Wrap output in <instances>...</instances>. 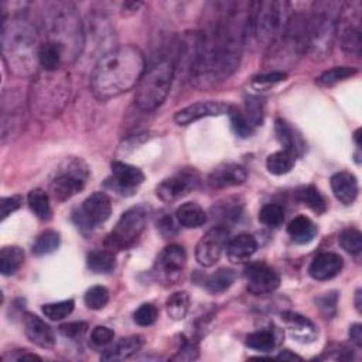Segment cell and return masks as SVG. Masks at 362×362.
<instances>
[{
  "label": "cell",
  "instance_id": "22",
  "mask_svg": "<svg viewBox=\"0 0 362 362\" xmlns=\"http://www.w3.org/2000/svg\"><path fill=\"white\" fill-rule=\"evenodd\" d=\"M282 320L296 341L309 344L317 339V328L307 317L293 312H285Z\"/></svg>",
  "mask_w": 362,
  "mask_h": 362
},
{
  "label": "cell",
  "instance_id": "42",
  "mask_svg": "<svg viewBox=\"0 0 362 362\" xmlns=\"http://www.w3.org/2000/svg\"><path fill=\"white\" fill-rule=\"evenodd\" d=\"M247 345L259 352H269L275 348V336L267 330L255 331L247 337Z\"/></svg>",
  "mask_w": 362,
  "mask_h": 362
},
{
  "label": "cell",
  "instance_id": "39",
  "mask_svg": "<svg viewBox=\"0 0 362 362\" xmlns=\"http://www.w3.org/2000/svg\"><path fill=\"white\" fill-rule=\"evenodd\" d=\"M244 115L248 119V122L254 126H262L263 119H265V104L259 97L248 95L245 98V109Z\"/></svg>",
  "mask_w": 362,
  "mask_h": 362
},
{
  "label": "cell",
  "instance_id": "26",
  "mask_svg": "<svg viewBox=\"0 0 362 362\" xmlns=\"http://www.w3.org/2000/svg\"><path fill=\"white\" fill-rule=\"evenodd\" d=\"M275 132L279 143L283 146V150L290 152L296 158L303 153L306 149V144L298 135H296V131L286 122L283 119H278L275 122Z\"/></svg>",
  "mask_w": 362,
  "mask_h": 362
},
{
  "label": "cell",
  "instance_id": "19",
  "mask_svg": "<svg viewBox=\"0 0 362 362\" xmlns=\"http://www.w3.org/2000/svg\"><path fill=\"white\" fill-rule=\"evenodd\" d=\"M112 189L124 196H132L135 190L144 181V174L139 167L124 162L112 163Z\"/></svg>",
  "mask_w": 362,
  "mask_h": 362
},
{
  "label": "cell",
  "instance_id": "56",
  "mask_svg": "<svg viewBox=\"0 0 362 362\" xmlns=\"http://www.w3.org/2000/svg\"><path fill=\"white\" fill-rule=\"evenodd\" d=\"M276 358L278 359H283V361H301V359H303L300 355L293 354L290 350H283Z\"/></svg>",
  "mask_w": 362,
  "mask_h": 362
},
{
  "label": "cell",
  "instance_id": "47",
  "mask_svg": "<svg viewBox=\"0 0 362 362\" xmlns=\"http://www.w3.org/2000/svg\"><path fill=\"white\" fill-rule=\"evenodd\" d=\"M158 317H159V310L152 303L142 305L133 314L136 324H139L140 327H149V325L155 324Z\"/></svg>",
  "mask_w": 362,
  "mask_h": 362
},
{
  "label": "cell",
  "instance_id": "57",
  "mask_svg": "<svg viewBox=\"0 0 362 362\" xmlns=\"http://www.w3.org/2000/svg\"><path fill=\"white\" fill-rule=\"evenodd\" d=\"M140 6H142V3H136V2H128V3H125L124 8H122V10H124V16L135 15Z\"/></svg>",
  "mask_w": 362,
  "mask_h": 362
},
{
  "label": "cell",
  "instance_id": "52",
  "mask_svg": "<svg viewBox=\"0 0 362 362\" xmlns=\"http://www.w3.org/2000/svg\"><path fill=\"white\" fill-rule=\"evenodd\" d=\"M23 204V198L20 196L3 197L0 200V208H2V221H5L15 211H17Z\"/></svg>",
  "mask_w": 362,
  "mask_h": 362
},
{
  "label": "cell",
  "instance_id": "5",
  "mask_svg": "<svg viewBox=\"0 0 362 362\" xmlns=\"http://www.w3.org/2000/svg\"><path fill=\"white\" fill-rule=\"evenodd\" d=\"M292 15V5L289 2L265 0L249 3L247 41L252 40L256 46L269 48L283 35Z\"/></svg>",
  "mask_w": 362,
  "mask_h": 362
},
{
  "label": "cell",
  "instance_id": "44",
  "mask_svg": "<svg viewBox=\"0 0 362 362\" xmlns=\"http://www.w3.org/2000/svg\"><path fill=\"white\" fill-rule=\"evenodd\" d=\"M84 301L90 310H102L109 301V290L105 286H93L86 290Z\"/></svg>",
  "mask_w": 362,
  "mask_h": 362
},
{
  "label": "cell",
  "instance_id": "6",
  "mask_svg": "<svg viewBox=\"0 0 362 362\" xmlns=\"http://www.w3.org/2000/svg\"><path fill=\"white\" fill-rule=\"evenodd\" d=\"M71 93L70 77L66 71H41L30 88V108L41 120L57 116L68 104Z\"/></svg>",
  "mask_w": 362,
  "mask_h": 362
},
{
  "label": "cell",
  "instance_id": "14",
  "mask_svg": "<svg viewBox=\"0 0 362 362\" xmlns=\"http://www.w3.org/2000/svg\"><path fill=\"white\" fill-rule=\"evenodd\" d=\"M229 242V229L225 225L211 228L198 240L196 247V259L202 267L214 266L227 251Z\"/></svg>",
  "mask_w": 362,
  "mask_h": 362
},
{
  "label": "cell",
  "instance_id": "9",
  "mask_svg": "<svg viewBox=\"0 0 362 362\" xmlns=\"http://www.w3.org/2000/svg\"><path fill=\"white\" fill-rule=\"evenodd\" d=\"M89 169L82 159L70 158L55 171L50 183V193L58 202L71 200L85 189Z\"/></svg>",
  "mask_w": 362,
  "mask_h": 362
},
{
  "label": "cell",
  "instance_id": "17",
  "mask_svg": "<svg viewBox=\"0 0 362 362\" xmlns=\"http://www.w3.org/2000/svg\"><path fill=\"white\" fill-rule=\"evenodd\" d=\"M231 109H232V105L227 102L204 101V102L193 104L184 109L175 112L174 120H175V124L180 126H187L204 117H214V116H221L227 113L229 115Z\"/></svg>",
  "mask_w": 362,
  "mask_h": 362
},
{
  "label": "cell",
  "instance_id": "58",
  "mask_svg": "<svg viewBox=\"0 0 362 362\" xmlns=\"http://www.w3.org/2000/svg\"><path fill=\"white\" fill-rule=\"evenodd\" d=\"M361 289H358L355 292V309L358 313H361V306H362V301H361Z\"/></svg>",
  "mask_w": 362,
  "mask_h": 362
},
{
  "label": "cell",
  "instance_id": "21",
  "mask_svg": "<svg viewBox=\"0 0 362 362\" xmlns=\"http://www.w3.org/2000/svg\"><path fill=\"white\" fill-rule=\"evenodd\" d=\"M344 260L339 254L323 252L317 255L309 266V275L318 282L336 278L343 270Z\"/></svg>",
  "mask_w": 362,
  "mask_h": 362
},
{
  "label": "cell",
  "instance_id": "48",
  "mask_svg": "<svg viewBox=\"0 0 362 362\" xmlns=\"http://www.w3.org/2000/svg\"><path fill=\"white\" fill-rule=\"evenodd\" d=\"M88 330V324L84 321H73V323H66L63 325H59L58 331L61 333L66 339H71V340H79L84 337V334L86 333Z\"/></svg>",
  "mask_w": 362,
  "mask_h": 362
},
{
  "label": "cell",
  "instance_id": "53",
  "mask_svg": "<svg viewBox=\"0 0 362 362\" xmlns=\"http://www.w3.org/2000/svg\"><path fill=\"white\" fill-rule=\"evenodd\" d=\"M158 229L159 232L164 236V238H171L177 234V227L174 220L170 216L163 217L159 222H158Z\"/></svg>",
  "mask_w": 362,
  "mask_h": 362
},
{
  "label": "cell",
  "instance_id": "51",
  "mask_svg": "<svg viewBox=\"0 0 362 362\" xmlns=\"http://www.w3.org/2000/svg\"><path fill=\"white\" fill-rule=\"evenodd\" d=\"M174 361H196L198 359V347L193 341H184L177 354L173 356Z\"/></svg>",
  "mask_w": 362,
  "mask_h": 362
},
{
  "label": "cell",
  "instance_id": "20",
  "mask_svg": "<svg viewBox=\"0 0 362 362\" xmlns=\"http://www.w3.org/2000/svg\"><path fill=\"white\" fill-rule=\"evenodd\" d=\"M23 327L26 337L35 345L50 350L55 345V336L53 328L33 313H26L23 316Z\"/></svg>",
  "mask_w": 362,
  "mask_h": 362
},
{
  "label": "cell",
  "instance_id": "59",
  "mask_svg": "<svg viewBox=\"0 0 362 362\" xmlns=\"http://www.w3.org/2000/svg\"><path fill=\"white\" fill-rule=\"evenodd\" d=\"M361 135V129H356V132L354 133V139H355V143H356V146H358V149L361 147V142H359V136Z\"/></svg>",
  "mask_w": 362,
  "mask_h": 362
},
{
  "label": "cell",
  "instance_id": "41",
  "mask_svg": "<svg viewBox=\"0 0 362 362\" xmlns=\"http://www.w3.org/2000/svg\"><path fill=\"white\" fill-rule=\"evenodd\" d=\"M75 307V301L73 298L63 300V301H57V303H48L43 306V313L47 318L51 321H59L68 317Z\"/></svg>",
  "mask_w": 362,
  "mask_h": 362
},
{
  "label": "cell",
  "instance_id": "27",
  "mask_svg": "<svg viewBox=\"0 0 362 362\" xmlns=\"http://www.w3.org/2000/svg\"><path fill=\"white\" fill-rule=\"evenodd\" d=\"M175 220L184 228H200L207 222V214L197 202H186L178 207Z\"/></svg>",
  "mask_w": 362,
  "mask_h": 362
},
{
  "label": "cell",
  "instance_id": "46",
  "mask_svg": "<svg viewBox=\"0 0 362 362\" xmlns=\"http://www.w3.org/2000/svg\"><path fill=\"white\" fill-rule=\"evenodd\" d=\"M229 116H231L232 129H234V132H235L239 137H244V139H245V137H249V136L254 133L255 128L248 122V119L245 117V115H244L242 111L232 106V109H231V112H229Z\"/></svg>",
  "mask_w": 362,
  "mask_h": 362
},
{
  "label": "cell",
  "instance_id": "28",
  "mask_svg": "<svg viewBox=\"0 0 362 362\" xmlns=\"http://www.w3.org/2000/svg\"><path fill=\"white\" fill-rule=\"evenodd\" d=\"M287 232L296 244L305 245L312 242V240L316 238L317 227L310 218L305 216H298L289 224Z\"/></svg>",
  "mask_w": 362,
  "mask_h": 362
},
{
  "label": "cell",
  "instance_id": "1",
  "mask_svg": "<svg viewBox=\"0 0 362 362\" xmlns=\"http://www.w3.org/2000/svg\"><path fill=\"white\" fill-rule=\"evenodd\" d=\"M249 3L217 2L209 5L200 36V50L191 82L211 88L228 79L239 67L247 44Z\"/></svg>",
  "mask_w": 362,
  "mask_h": 362
},
{
  "label": "cell",
  "instance_id": "30",
  "mask_svg": "<svg viewBox=\"0 0 362 362\" xmlns=\"http://www.w3.org/2000/svg\"><path fill=\"white\" fill-rule=\"evenodd\" d=\"M235 282V274L231 269H218L216 274L209 275L204 280V287L211 294L225 293Z\"/></svg>",
  "mask_w": 362,
  "mask_h": 362
},
{
  "label": "cell",
  "instance_id": "23",
  "mask_svg": "<svg viewBox=\"0 0 362 362\" xmlns=\"http://www.w3.org/2000/svg\"><path fill=\"white\" fill-rule=\"evenodd\" d=\"M331 190L336 198L344 205H350L356 200L358 196V180L350 171L336 173L330 180Z\"/></svg>",
  "mask_w": 362,
  "mask_h": 362
},
{
  "label": "cell",
  "instance_id": "24",
  "mask_svg": "<svg viewBox=\"0 0 362 362\" xmlns=\"http://www.w3.org/2000/svg\"><path fill=\"white\" fill-rule=\"evenodd\" d=\"M256 249V239L249 234H240L229 239L227 247V256L231 263H244L252 258Z\"/></svg>",
  "mask_w": 362,
  "mask_h": 362
},
{
  "label": "cell",
  "instance_id": "49",
  "mask_svg": "<svg viewBox=\"0 0 362 362\" xmlns=\"http://www.w3.org/2000/svg\"><path fill=\"white\" fill-rule=\"evenodd\" d=\"M113 331L105 325H98L93 330V333H90V341H93L97 347H104L108 345L113 341Z\"/></svg>",
  "mask_w": 362,
  "mask_h": 362
},
{
  "label": "cell",
  "instance_id": "32",
  "mask_svg": "<svg viewBox=\"0 0 362 362\" xmlns=\"http://www.w3.org/2000/svg\"><path fill=\"white\" fill-rule=\"evenodd\" d=\"M27 202L30 209L33 211L35 216L41 220V221H48L51 220V205H50V196L41 190V189H35L28 193L27 196Z\"/></svg>",
  "mask_w": 362,
  "mask_h": 362
},
{
  "label": "cell",
  "instance_id": "40",
  "mask_svg": "<svg viewBox=\"0 0 362 362\" xmlns=\"http://www.w3.org/2000/svg\"><path fill=\"white\" fill-rule=\"evenodd\" d=\"M259 221L270 228H276L285 221V209L280 204L272 202L262 207L259 211Z\"/></svg>",
  "mask_w": 362,
  "mask_h": 362
},
{
  "label": "cell",
  "instance_id": "10",
  "mask_svg": "<svg viewBox=\"0 0 362 362\" xmlns=\"http://www.w3.org/2000/svg\"><path fill=\"white\" fill-rule=\"evenodd\" d=\"M147 224V209L143 205L132 207L122 214L116 222L112 232L108 235L105 245L106 249L125 251L136 244Z\"/></svg>",
  "mask_w": 362,
  "mask_h": 362
},
{
  "label": "cell",
  "instance_id": "15",
  "mask_svg": "<svg viewBox=\"0 0 362 362\" xmlns=\"http://www.w3.org/2000/svg\"><path fill=\"white\" fill-rule=\"evenodd\" d=\"M200 186V175L196 170H180L169 178H164L156 187V196L167 204H171Z\"/></svg>",
  "mask_w": 362,
  "mask_h": 362
},
{
  "label": "cell",
  "instance_id": "35",
  "mask_svg": "<svg viewBox=\"0 0 362 362\" xmlns=\"http://www.w3.org/2000/svg\"><path fill=\"white\" fill-rule=\"evenodd\" d=\"M88 267L95 274H111L115 269V255L111 251H93L86 256Z\"/></svg>",
  "mask_w": 362,
  "mask_h": 362
},
{
  "label": "cell",
  "instance_id": "55",
  "mask_svg": "<svg viewBox=\"0 0 362 362\" xmlns=\"http://www.w3.org/2000/svg\"><path fill=\"white\" fill-rule=\"evenodd\" d=\"M350 340H351V343L355 345V347H358V348H361L362 347V325L361 324H352L351 327H350Z\"/></svg>",
  "mask_w": 362,
  "mask_h": 362
},
{
  "label": "cell",
  "instance_id": "33",
  "mask_svg": "<svg viewBox=\"0 0 362 362\" xmlns=\"http://www.w3.org/2000/svg\"><path fill=\"white\" fill-rule=\"evenodd\" d=\"M166 310L171 320L181 321L190 310V296L187 292H175L166 301Z\"/></svg>",
  "mask_w": 362,
  "mask_h": 362
},
{
  "label": "cell",
  "instance_id": "2",
  "mask_svg": "<svg viewBox=\"0 0 362 362\" xmlns=\"http://www.w3.org/2000/svg\"><path fill=\"white\" fill-rule=\"evenodd\" d=\"M144 70L146 59L137 47L111 48L98 58L90 73V90L97 99L109 101L137 86Z\"/></svg>",
  "mask_w": 362,
  "mask_h": 362
},
{
  "label": "cell",
  "instance_id": "31",
  "mask_svg": "<svg viewBox=\"0 0 362 362\" xmlns=\"http://www.w3.org/2000/svg\"><path fill=\"white\" fill-rule=\"evenodd\" d=\"M24 262V252L19 247H5L0 251V272L3 276L15 275Z\"/></svg>",
  "mask_w": 362,
  "mask_h": 362
},
{
  "label": "cell",
  "instance_id": "45",
  "mask_svg": "<svg viewBox=\"0 0 362 362\" xmlns=\"http://www.w3.org/2000/svg\"><path fill=\"white\" fill-rule=\"evenodd\" d=\"M316 305L321 313V316L327 320L334 318L337 314V306H339V294L337 292H328L323 296L316 298Z\"/></svg>",
  "mask_w": 362,
  "mask_h": 362
},
{
  "label": "cell",
  "instance_id": "43",
  "mask_svg": "<svg viewBox=\"0 0 362 362\" xmlns=\"http://www.w3.org/2000/svg\"><path fill=\"white\" fill-rule=\"evenodd\" d=\"M339 242L341 248L352 256H356L362 252V235L358 229H354V228L344 229L340 234Z\"/></svg>",
  "mask_w": 362,
  "mask_h": 362
},
{
  "label": "cell",
  "instance_id": "36",
  "mask_svg": "<svg viewBox=\"0 0 362 362\" xmlns=\"http://www.w3.org/2000/svg\"><path fill=\"white\" fill-rule=\"evenodd\" d=\"M59 244H61V236H59L57 231H53V229L44 231L36 239V242L33 245V254L36 256L50 255L59 248Z\"/></svg>",
  "mask_w": 362,
  "mask_h": 362
},
{
  "label": "cell",
  "instance_id": "34",
  "mask_svg": "<svg viewBox=\"0 0 362 362\" xmlns=\"http://www.w3.org/2000/svg\"><path fill=\"white\" fill-rule=\"evenodd\" d=\"M296 163V156L292 155L286 150H279V152L272 153L266 159V169L269 170L270 174L275 175H283L292 171Z\"/></svg>",
  "mask_w": 362,
  "mask_h": 362
},
{
  "label": "cell",
  "instance_id": "37",
  "mask_svg": "<svg viewBox=\"0 0 362 362\" xmlns=\"http://www.w3.org/2000/svg\"><path fill=\"white\" fill-rule=\"evenodd\" d=\"M297 197L301 202L307 205L312 211H314L316 214H323L327 208L324 197L314 186H306L303 189H300Z\"/></svg>",
  "mask_w": 362,
  "mask_h": 362
},
{
  "label": "cell",
  "instance_id": "29",
  "mask_svg": "<svg viewBox=\"0 0 362 362\" xmlns=\"http://www.w3.org/2000/svg\"><path fill=\"white\" fill-rule=\"evenodd\" d=\"M64 61V54L57 44L46 41L41 44L39 51V66L44 71H57L61 70Z\"/></svg>",
  "mask_w": 362,
  "mask_h": 362
},
{
  "label": "cell",
  "instance_id": "38",
  "mask_svg": "<svg viewBox=\"0 0 362 362\" xmlns=\"http://www.w3.org/2000/svg\"><path fill=\"white\" fill-rule=\"evenodd\" d=\"M358 74V70L354 67H334L328 71H324L318 78L317 84L321 86H333L341 81H345Z\"/></svg>",
  "mask_w": 362,
  "mask_h": 362
},
{
  "label": "cell",
  "instance_id": "18",
  "mask_svg": "<svg viewBox=\"0 0 362 362\" xmlns=\"http://www.w3.org/2000/svg\"><path fill=\"white\" fill-rule=\"evenodd\" d=\"M248 180V171L245 167L236 163H224L216 167L208 175V184L211 189L225 190L231 187L242 186Z\"/></svg>",
  "mask_w": 362,
  "mask_h": 362
},
{
  "label": "cell",
  "instance_id": "16",
  "mask_svg": "<svg viewBox=\"0 0 362 362\" xmlns=\"http://www.w3.org/2000/svg\"><path fill=\"white\" fill-rule=\"evenodd\" d=\"M248 290L255 296L274 293L280 286V278L275 269L266 263H251L245 269Z\"/></svg>",
  "mask_w": 362,
  "mask_h": 362
},
{
  "label": "cell",
  "instance_id": "54",
  "mask_svg": "<svg viewBox=\"0 0 362 362\" xmlns=\"http://www.w3.org/2000/svg\"><path fill=\"white\" fill-rule=\"evenodd\" d=\"M5 361H41V356L32 354V352H27L26 350H19L10 355H5L3 356Z\"/></svg>",
  "mask_w": 362,
  "mask_h": 362
},
{
  "label": "cell",
  "instance_id": "13",
  "mask_svg": "<svg viewBox=\"0 0 362 362\" xmlns=\"http://www.w3.org/2000/svg\"><path fill=\"white\" fill-rule=\"evenodd\" d=\"M187 266L186 249L180 245L166 247L158 256L155 263V276L163 286H173L183 278Z\"/></svg>",
  "mask_w": 362,
  "mask_h": 362
},
{
  "label": "cell",
  "instance_id": "8",
  "mask_svg": "<svg viewBox=\"0 0 362 362\" xmlns=\"http://www.w3.org/2000/svg\"><path fill=\"white\" fill-rule=\"evenodd\" d=\"M343 3L325 0L313 3L306 26V53L314 59L325 58L337 39V26Z\"/></svg>",
  "mask_w": 362,
  "mask_h": 362
},
{
  "label": "cell",
  "instance_id": "11",
  "mask_svg": "<svg viewBox=\"0 0 362 362\" xmlns=\"http://www.w3.org/2000/svg\"><path fill=\"white\" fill-rule=\"evenodd\" d=\"M337 37L343 51L352 57H359L362 51V3L359 0L343 3Z\"/></svg>",
  "mask_w": 362,
  "mask_h": 362
},
{
  "label": "cell",
  "instance_id": "3",
  "mask_svg": "<svg viewBox=\"0 0 362 362\" xmlns=\"http://www.w3.org/2000/svg\"><path fill=\"white\" fill-rule=\"evenodd\" d=\"M39 32L24 16L3 17L2 53L8 70L16 77H30L39 64Z\"/></svg>",
  "mask_w": 362,
  "mask_h": 362
},
{
  "label": "cell",
  "instance_id": "4",
  "mask_svg": "<svg viewBox=\"0 0 362 362\" xmlns=\"http://www.w3.org/2000/svg\"><path fill=\"white\" fill-rule=\"evenodd\" d=\"M44 26L50 43L57 44L64 54L66 63H74L85 44L84 24L74 5L57 2L44 13Z\"/></svg>",
  "mask_w": 362,
  "mask_h": 362
},
{
  "label": "cell",
  "instance_id": "12",
  "mask_svg": "<svg viewBox=\"0 0 362 362\" xmlns=\"http://www.w3.org/2000/svg\"><path fill=\"white\" fill-rule=\"evenodd\" d=\"M112 214V202L108 194L97 191L90 194L82 205L73 214L77 227L84 231H93L94 228L105 224Z\"/></svg>",
  "mask_w": 362,
  "mask_h": 362
},
{
  "label": "cell",
  "instance_id": "50",
  "mask_svg": "<svg viewBox=\"0 0 362 362\" xmlns=\"http://www.w3.org/2000/svg\"><path fill=\"white\" fill-rule=\"evenodd\" d=\"M287 74L286 73H276V71H270L266 74H260L252 78L254 85L256 86H269V85H275L278 82L286 81Z\"/></svg>",
  "mask_w": 362,
  "mask_h": 362
},
{
  "label": "cell",
  "instance_id": "7",
  "mask_svg": "<svg viewBox=\"0 0 362 362\" xmlns=\"http://www.w3.org/2000/svg\"><path fill=\"white\" fill-rule=\"evenodd\" d=\"M175 77V57L160 54L147 64L135 94V104L143 112H152L169 97Z\"/></svg>",
  "mask_w": 362,
  "mask_h": 362
},
{
  "label": "cell",
  "instance_id": "25",
  "mask_svg": "<svg viewBox=\"0 0 362 362\" xmlns=\"http://www.w3.org/2000/svg\"><path fill=\"white\" fill-rule=\"evenodd\" d=\"M143 347V340L139 336H131L120 339L116 344L108 348L102 355V361H125L136 355Z\"/></svg>",
  "mask_w": 362,
  "mask_h": 362
}]
</instances>
